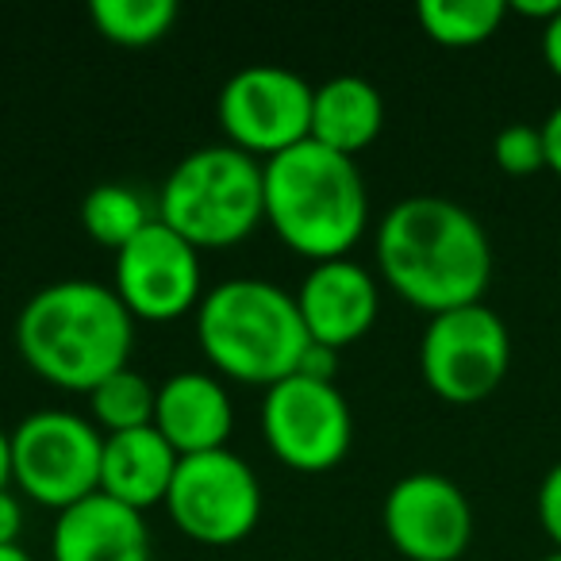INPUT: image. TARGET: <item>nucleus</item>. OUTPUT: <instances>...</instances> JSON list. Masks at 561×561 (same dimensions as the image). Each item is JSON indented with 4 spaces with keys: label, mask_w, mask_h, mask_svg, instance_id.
Listing matches in <instances>:
<instances>
[{
    "label": "nucleus",
    "mask_w": 561,
    "mask_h": 561,
    "mask_svg": "<svg viewBox=\"0 0 561 561\" xmlns=\"http://www.w3.org/2000/svg\"><path fill=\"white\" fill-rule=\"evenodd\" d=\"M297 374H300V377H308V381L335 385V374H339V351H331V346H320V343H308V351H305V358H300Z\"/></svg>",
    "instance_id": "nucleus-24"
},
{
    "label": "nucleus",
    "mask_w": 561,
    "mask_h": 561,
    "mask_svg": "<svg viewBox=\"0 0 561 561\" xmlns=\"http://www.w3.org/2000/svg\"><path fill=\"white\" fill-rule=\"evenodd\" d=\"M297 308L312 343L346 351L374 331L381 293L366 265H358L354 257H335L308 270L297 289Z\"/></svg>",
    "instance_id": "nucleus-13"
},
{
    "label": "nucleus",
    "mask_w": 561,
    "mask_h": 561,
    "mask_svg": "<svg viewBox=\"0 0 561 561\" xmlns=\"http://www.w3.org/2000/svg\"><path fill=\"white\" fill-rule=\"evenodd\" d=\"M178 16L181 12L173 0H93L89 4V20L96 32L116 47L131 50L165 39Z\"/></svg>",
    "instance_id": "nucleus-21"
},
{
    "label": "nucleus",
    "mask_w": 561,
    "mask_h": 561,
    "mask_svg": "<svg viewBox=\"0 0 561 561\" xmlns=\"http://www.w3.org/2000/svg\"><path fill=\"white\" fill-rule=\"evenodd\" d=\"M112 289L124 300L131 320L173 323L196 312L204 300L201 250L181 239L162 219L139 231L124 250H116Z\"/></svg>",
    "instance_id": "nucleus-11"
},
{
    "label": "nucleus",
    "mask_w": 561,
    "mask_h": 561,
    "mask_svg": "<svg viewBox=\"0 0 561 561\" xmlns=\"http://www.w3.org/2000/svg\"><path fill=\"white\" fill-rule=\"evenodd\" d=\"M542 561H561V550H558V553H550V558H542Z\"/></svg>",
    "instance_id": "nucleus-31"
},
{
    "label": "nucleus",
    "mask_w": 561,
    "mask_h": 561,
    "mask_svg": "<svg viewBox=\"0 0 561 561\" xmlns=\"http://www.w3.org/2000/svg\"><path fill=\"white\" fill-rule=\"evenodd\" d=\"M178 466L181 454L158 435V427L104 435L101 492L135 512H147V507L165 504Z\"/></svg>",
    "instance_id": "nucleus-16"
},
{
    "label": "nucleus",
    "mask_w": 561,
    "mask_h": 561,
    "mask_svg": "<svg viewBox=\"0 0 561 561\" xmlns=\"http://www.w3.org/2000/svg\"><path fill=\"white\" fill-rule=\"evenodd\" d=\"M154 208L196 250L239 247L265 219V165L231 142L201 147L173 165Z\"/></svg>",
    "instance_id": "nucleus-5"
},
{
    "label": "nucleus",
    "mask_w": 561,
    "mask_h": 561,
    "mask_svg": "<svg viewBox=\"0 0 561 561\" xmlns=\"http://www.w3.org/2000/svg\"><path fill=\"white\" fill-rule=\"evenodd\" d=\"M20 530H24V500L20 492L0 489V546H20Z\"/></svg>",
    "instance_id": "nucleus-25"
},
{
    "label": "nucleus",
    "mask_w": 561,
    "mask_h": 561,
    "mask_svg": "<svg viewBox=\"0 0 561 561\" xmlns=\"http://www.w3.org/2000/svg\"><path fill=\"white\" fill-rule=\"evenodd\" d=\"M507 12H519V16L527 20H542V24H550L553 16L561 12V0H515V4H507Z\"/></svg>",
    "instance_id": "nucleus-28"
},
{
    "label": "nucleus",
    "mask_w": 561,
    "mask_h": 561,
    "mask_svg": "<svg viewBox=\"0 0 561 561\" xmlns=\"http://www.w3.org/2000/svg\"><path fill=\"white\" fill-rule=\"evenodd\" d=\"M196 343L219 377L273 389L297 374L308 331L297 297L262 277H231L204 293L196 308Z\"/></svg>",
    "instance_id": "nucleus-4"
},
{
    "label": "nucleus",
    "mask_w": 561,
    "mask_h": 561,
    "mask_svg": "<svg viewBox=\"0 0 561 561\" xmlns=\"http://www.w3.org/2000/svg\"><path fill=\"white\" fill-rule=\"evenodd\" d=\"M389 542L404 561H461L473 542V507L443 473H408L381 504Z\"/></svg>",
    "instance_id": "nucleus-12"
},
{
    "label": "nucleus",
    "mask_w": 561,
    "mask_h": 561,
    "mask_svg": "<svg viewBox=\"0 0 561 561\" xmlns=\"http://www.w3.org/2000/svg\"><path fill=\"white\" fill-rule=\"evenodd\" d=\"M154 219L158 208H150L147 196L131 185H116V181H104L81 201V227L89 239L108 250H124Z\"/></svg>",
    "instance_id": "nucleus-19"
},
{
    "label": "nucleus",
    "mask_w": 561,
    "mask_h": 561,
    "mask_svg": "<svg viewBox=\"0 0 561 561\" xmlns=\"http://www.w3.org/2000/svg\"><path fill=\"white\" fill-rule=\"evenodd\" d=\"M0 561H32L24 546H0Z\"/></svg>",
    "instance_id": "nucleus-30"
},
{
    "label": "nucleus",
    "mask_w": 561,
    "mask_h": 561,
    "mask_svg": "<svg viewBox=\"0 0 561 561\" xmlns=\"http://www.w3.org/2000/svg\"><path fill=\"white\" fill-rule=\"evenodd\" d=\"M377 270L404 305L427 316L481 305L492 280V247L481 219L446 196H408L381 216Z\"/></svg>",
    "instance_id": "nucleus-1"
},
{
    "label": "nucleus",
    "mask_w": 561,
    "mask_h": 561,
    "mask_svg": "<svg viewBox=\"0 0 561 561\" xmlns=\"http://www.w3.org/2000/svg\"><path fill=\"white\" fill-rule=\"evenodd\" d=\"M0 489H12V435L0 427Z\"/></svg>",
    "instance_id": "nucleus-29"
},
{
    "label": "nucleus",
    "mask_w": 561,
    "mask_h": 561,
    "mask_svg": "<svg viewBox=\"0 0 561 561\" xmlns=\"http://www.w3.org/2000/svg\"><path fill=\"white\" fill-rule=\"evenodd\" d=\"M150 527L142 512L93 492L81 504L58 512L50 535L55 561H150Z\"/></svg>",
    "instance_id": "nucleus-15"
},
{
    "label": "nucleus",
    "mask_w": 561,
    "mask_h": 561,
    "mask_svg": "<svg viewBox=\"0 0 561 561\" xmlns=\"http://www.w3.org/2000/svg\"><path fill=\"white\" fill-rule=\"evenodd\" d=\"M312 93L316 85H308L297 70L270 62L247 66L219 89V127L242 154H262L270 162L312 139Z\"/></svg>",
    "instance_id": "nucleus-8"
},
{
    "label": "nucleus",
    "mask_w": 561,
    "mask_h": 561,
    "mask_svg": "<svg viewBox=\"0 0 561 561\" xmlns=\"http://www.w3.org/2000/svg\"><path fill=\"white\" fill-rule=\"evenodd\" d=\"M542 147H546V170L561 178V104L546 116L542 124Z\"/></svg>",
    "instance_id": "nucleus-26"
},
{
    "label": "nucleus",
    "mask_w": 561,
    "mask_h": 561,
    "mask_svg": "<svg viewBox=\"0 0 561 561\" xmlns=\"http://www.w3.org/2000/svg\"><path fill=\"white\" fill-rule=\"evenodd\" d=\"M542 58L553 70V78H561V12L542 27Z\"/></svg>",
    "instance_id": "nucleus-27"
},
{
    "label": "nucleus",
    "mask_w": 561,
    "mask_h": 561,
    "mask_svg": "<svg viewBox=\"0 0 561 561\" xmlns=\"http://www.w3.org/2000/svg\"><path fill=\"white\" fill-rule=\"evenodd\" d=\"M492 158L504 173L512 178H530V173L546 170V147H542V127L512 124L496 135L492 142Z\"/></svg>",
    "instance_id": "nucleus-22"
},
{
    "label": "nucleus",
    "mask_w": 561,
    "mask_h": 561,
    "mask_svg": "<svg viewBox=\"0 0 561 561\" xmlns=\"http://www.w3.org/2000/svg\"><path fill=\"white\" fill-rule=\"evenodd\" d=\"M535 507H538V523H542L546 538L561 550V461L558 466H550V473L542 477Z\"/></svg>",
    "instance_id": "nucleus-23"
},
{
    "label": "nucleus",
    "mask_w": 561,
    "mask_h": 561,
    "mask_svg": "<svg viewBox=\"0 0 561 561\" xmlns=\"http://www.w3.org/2000/svg\"><path fill=\"white\" fill-rule=\"evenodd\" d=\"M423 35L438 47L466 50L481 47L507 20L504 0H420L415 9Z\"/></svg>",
    "instance_id": "nucleus-18"
},
{
    "label": "nucleus",
    "mask_w": 561,
    "mask_h": 561,
    "mask_svg": "<svg viewBox=\"0 0 561 561\" xmlns=\"http://www.w3.org/2000/svg\"><path fill=\"white\" fill-rule=\"evenodd\" d=\"M135 320L112 285L85 277L39 289L16 320V351L35 377L62 392H93L104 377L127 369Z\"/></svg>",
    "instance_id": "nucleus-2"
},
{
    "label": "nucleus",
    "mask_w": 561,
    "mask_h": 561,
    "mask_svg": "<svg viewBox=\"0 0 561 561\" xmlns=\"http://www.w3.org/2000/svg\"><path fill=\"white\" fill-rule=\"evenodd\" d=\"M265 224L308 262L351 257L369 224V193L358 158L300 142L265 162Z\"/></svg>",
    "instance_id": "nucleus-3"
},
{
    "label": "nucleus",
    "mask_w": 561,
    "mask_h": 561,
    "mask_svg": "<svg viewBox=\"0 0 561 561\" xmlns=\"http://www.w3.org/2000/svg\"><path fill=\"white\" fill-rule=\"evenodd\" d=\"M262 438L293 473H328L343 466L354 443V415L339 385L293 374L265 389Z\"/></svg>",
    "instance_id": "nucleus-9"
},
{
    "label": "nucleus",
    "mask_w": 561,
    "mask_h": 561,
    "mask_svg": "<svg viewBox=\"0 0 561 561\" xmlns=\"http://www.w3.org/2000/svg\"><path fill=\"white\" fill-rule=\"evenodd\" d=\"M101 427L78 412L43 408L12 431V484L50 512L101 492Z\"/></svg>",
    "instance_id": "nucleus-6"
},
{
    "label": "nucleus",
    "mask_w": 561,
    "mask_h": 561,
    "mask_svg": "<svg viewBox=\"0 0 561 561\" xmlns=\"http://www.w3.org/2000/svg\"><path fill=\"white\" fill-rule=\"evenodd\" d=\"M173 527L201 546H234L262 519L257 473L231 450L181 458L165 496Z\"/></svg>",
    "instance_id": "nucleus-10"
},
{
    "label": "nucleus",
    "mask_w": 561,
    "mask_h": 561,
    "mask_svg": "<svg viewBox=\"0 0 561 561\" xmlns=\"http://www.w3.org/2000/svg\"><path fill=\"white\" fill-rule=\"evenodd\" d=\"M154 408H158V385H150V377H142L131 366L104 377L89 392V412H93V423L104 435L154 427Z\"/></svg>",
    "instance_id": "nucleus-20"
},
{
    "label": "nucleus",
    "mask_w": 561,
    "mask_h": 561,
    "mask_svg": "<svg viewBox=\"0 0 561 561\" xmlns=\"http://www.w3.org/2000/svg\"><path fill=\"white\" fill-rule=\"evenodd\" d=\"M512 366V335L492 308L469 305L431 316L420 343V374L446 404H481L504 385Z\"/></svg>",
    "instance_id": "nucleus-7"
},
{
    "label": "nucleus",
    "mask_w": 561,
    "mask_h": 561,
    "mask_svg": "<svg viewBox=\"0 0 561 561\" xmlns=\"http://www.w3.org/2000/svg\"><path fill=\"white\" fill-rule=\"evenodd\" d=\"M154 427L181 458L227 450L234 431V408L224 381L204 369H181L158 385Z\"/></svg>",
    "instance_id": "nucleus-14"
},
{
    "label": "nucleus",
    "mask_w": 561,
    "mask_h": 561,
    "mask_svg": "<svg viewBox=\"0 0 561 561\" xmlns=\"http://www.w3.org/2000/svg\"><path fill=\"white\" fill-rule=\"evenodd\" d=\"M385 127V101L374 81L331 78L316 85L312 93V142L328 150H339L346 158H358Z\"/></svg>",
    "instance_id": "nucleus-17"
}]
</instances>
